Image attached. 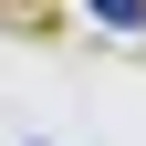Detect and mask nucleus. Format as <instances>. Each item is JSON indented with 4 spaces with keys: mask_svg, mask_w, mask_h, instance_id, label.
Returning <instances> with one entry per match:
<instances>
[{
    "mask_svg": "<svg viewBox=\"0 0 146 146\" xmlns=\"http://www.w3.org/2000/svg\"><path fill=\"white\" fill-rule=\"evenodd\" d=\"M84 11H94L104 31H146V0H84Z\"/></svg>",
    "mask_w": 146,
    "mask_h": 146,
    "instance_id": "f257e3e1",
    "label": "nucleus"
}]
</instances>
